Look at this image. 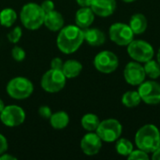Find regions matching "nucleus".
Here are the masks:
<instances>
[{
    "label": "nucleus",
    "mask_w": 160,
    "mask_h": 160,
    "mask_svg": "<svg viewBox=\"0 0 160 160\" xmlns=\"http://www.w3.org/2000/svg\"><path fill=\"white\" fill-rule=\"evenodd\" d=\"M83 41V29L77 25L69 24L59 30L56 38V45L59 51L63 53L70 54L78 51Z\"/></svg>",
    "instance_id": "nucleus-1"
},
{
    "label": "nucleus",
    "mask_w": 160,
    "mask_h": 160,
    "mask_svg": "<svg viewBox=\"0 0 160 160\" xmlns=\"http://www.w3.org/2000/svg\"><path fill=\"white\" fill-rule=\"evenodd\" d=\"M137 147L146 153H153L160 146V132L158 128L148 124L142 127L135 135Z\"/></svg>",
    "instance_id": "nucleus-2"
},
{
    "label": "nucleus",
    "mask_w": 160,
    "mask_h": 160,
    "mask_svg": "<svg viewBox=\"0 0 160 160\" xmlns=\"http://www.w3.org/2000/svg\"><path fill=\"white\" fill-rule=\"evenodd\" d=\"M45 12L40 5L30 2L25 4L20 12V19L22 25L28 30H37L43 25Z\"/></svg>",
    "instance_id": "nucleus-3"
},
{
    "label": "nucleus",
    "mask_w": 160,
    "mask_h": 160,
    "mask_svg": "<svg viewBox=\"0 0 160 160\" xmlns=\"http://www.w3.org/2000/svg\"><path fill=\"white\" fill-rule=\"evenodd\" d=\"M6 91L8 95L14 99H25L29 98L34 92L33 82L22 76L12 78L6 86Z\"/></svg>",
    "instance_id": "nucleus-4"
},
{
    "label": "nucleus",
    "mask_w": 160,
    "mask_h": 160,
    "mask_svg": "<svg viewBox=\"0 0 160 160\" xmlns=\"http://www.w3.org/2000/svg\"><path fill=\"white\" fill-rule=\"evenodd\" d=\"M66 82L67 78L62 70L50 68L42 75L40 85L47 93H57L65 87Z\"/></svg>",
    "instance_id": "nucleus-5"
},
{
    "label": "nucleus",
    "mask_w": 160,
    "mask_h": 160,
    "mask_svg": "<svg viewBox=\"0 0 160 160\" xmlns=\"http://www.w3.org/2000/svg\"><path fill=\"white\" fill-rule=\"evenodd\" d=\"M123 127L121 123L116 119H106L99 123L96 132L102 140L106 142H116L122 135Z\"/></svg>",
    "instance_id": "nucleus-6"
},
{
    "label": "nucleus",
    "mask_w": 160,
    "mask_h": 160,
    "mask_svg": "<svg viewBox=\"0 0 160 160\" xmlns=\"http://www.w3.org/2000/svg\"><path fill=\"white\" fill-rule=\"evenodd\" d=\"M128 53L135 61L145 63L146 61L153 59L155 51L150 43L142 39H133L128 45Z\"/></svg>",
    "instance_id": "nucleus-7"
},
{
    "label": "nucleus",
    "mask_w": 160,
    "mask_h": 160,
    "mask_svg": "<svg viewBox=\"0 0 160 160\" xmlns=\"http://www.w3.org/2000/svg\"><path fill=\"white\" fill-rule=\"evenodd\" d=\"M94 66L98 71L104 74H110L117 69L119 60L114 52L111 51H102L95 56Z\"/></svg>",
    "instance_id": "nucleus-8"
},
{
    "label": "nucleus",
    "mask_w": 160,
    "mask_h": 160,
    "mask_svg": "<svg viewBox=\"0 0 160 160\" xmlns=\"http://www.w3.org/2000/svg\"><path fill=\"white\" fill-rule=\"evenodd\" d=\"M134 35L130 26L123 22L112 23L109 29L111 40L119 46H128L134 39Z\"/></svg>",
    "instance_id": "nucleus-9"
},
{
    "label": "nucleus",
    "mask_w": 160,
    "mask_h": 160,
    "mask_svg": "<svg viewBox=\"0 0 160 160\" xmlns=\"http://www.w3.org/2000/svg\"><path fill=\"white\" fill-rule=\"evenodd\" d=\"M25 112L18 105L5 106L0 113V121L4 126L8 128H16L24 123Z\"/></svg>",
    "instance_id": "nucleus-10"
},
{
    "label": "nucleus",
    "mask_w": 160,
    "mask_h": 160,
    "mask_svg": "<svg viewBox=\"0 0 160 160\" xmlns=\"http://www.w3.org/2000/svg\"><path fill=\"white\" fill-rule=\"evenodd\" d=\"M142 101L149 105H156L160 103V83L158 82L144 81L142 82L138 90Z\"/></svg>",
    "instance_id": "nucleus-11"
},
{
    "label": "nucleus",
    "mask_w": 160,
    "mask_h": 160,
    "mask_svg": "<svg viewBox=\"0 0 160 160\" xmlns=\"http://www.w3.org/2000/svg\"><path fill=\"white\" fill-rule=\"evenodd\" d=\"M145 71L140 62L133 61L127 64L124 69V78L130 85H140L145 81Z\"/></svg>",
    "instance_id": "nucleus-12"
},
{
    "label": "nucleus",
    "mask_w": 160,
    "mask_h": 160,
    "mask_svg": "<svg viewBox=\"0 0 160 160\" xmlns=\"http://www.w3.org/2000/svg\"><path fill=\"white\" fill-rule=\"evenodd\" d=\"M102 147V140L96 131L88 132L81 140V149L86 156L92 157L99 153Z\"/></svg>",
    "instance_id": "nucleus-13"
},
{
    "label": "nucleus",
    "mask_w": 160,
    "mask_h": 160,
    "mask_svg": "<svg viewBox=\"0 0 160 160\" xmlns=\"http://www.w3.org/2000/svg\"><path fill=\"white\" fill-rule=\"evenodd\" d=\"M95 15L99 17H108L113 14L116 9L115 0H93L91 7Z\"/></svg>",
    "instance_id": "nucleus-14"
},
{
    "label": "nucleus",
    "mask_w": 160,
    "mask_h": 160,
    "mask_svg": "<svg viewBox=\"0 0 160 160\" xmlns=\"http://www.w3.org/2000/svg\"><path fill=\"white\" fill-rule=\"evenodd\" d=\"M95 13L90 7H81L75 14V23L82 29H86L94 22Z\"/></svg>",
    "instance_id": "nucleus-15"
},
{
    "label": "nucleus",
    "mask_w": 160,
    "mask_h": 160,
    "mask_svg": "<svg viewBox=\"0 0 160 160\" xmlns=\"http://www.w3.org/2000/svg\"><path fill=\"white\" fill-rule=\"evenodd\" d=\"M43 24L49 30H51L52 32H57L64 27L65 20H64L63 15L60 12L53 9L45 14Z\"/></svg>",
    "instance_id": "nucleus-16"
},
{
    "label": "nucleus",
    "mask_w": 160,
    "mask_h": 160,
    "mask_svg": "<svg viewBox=\"0 0 160 160\" xmlns=\"http://www.w3.org/2000/svg\"><path fill=\"white\" fill-rule=\"evenodd\" d=\"M84 41H86L91 46H100L104 44L106 40V36L103 31L98 28H86L83 30Z\"/></svg>",
    "instance_id": "nucleus-17"
},
{
    "label": "nucleus",
    "mask_w": 160,
    "mask_h": 160,
    "mask_svg": "<svg viewBox=\"0 0 160 160\" xmlns=\"http://www.w3.org/2000/svg\"><path fill=\"white\" fill-rule=\"evenodd\" d=\"M128 25L135 35H141L147 29L148 22L142 13H136L131 16Z\"/></svg>",
    "instance_id": "nucleus-18"
},
{
    "label": "nucleus",
    "mask_w": 160,
    "mask_h": 160,
    "mask_svg": "<svg viewBox=\"0 0 160 160\" xmlns=\"http://www.w3.org/2000/svg\"><path fill=\"white\" fill-rule=\"evenodd\" d=\"M82 70V65L74 59H69L64 62L62 71L67 79H74L78 77Z\"/></svg>",
    "instance_id": "nucleus-19"
},
{
    "label": "nucleus",
    "mask_w": 160,
    "mask_h": 160,
    "mask_svg": "<svg viewBox=\"0 0 160 160\" xmlns=\"http://www.w3.org/2000/svg\"><path fill=\"white\" fill-rule=\"evenodd\" d=\"M50 125L54 129H64L69 124V116L64 111H59L56 112L52 113L50 119Z\"/></svg>",
    "instance_id": "nucleus-20"
},
{
    "label": "nucleus",
    "mask_w": 160,
    "mask_h": 160,
    "mask_svg": "<svg viewBox=\"0 0 160 160\" xmlns=\"http://www.w3.org/2000/svg\"><path fill=\"white\" fill-rule=\"evenodd\" d=\"M100 123L99 118L95 113H86L82 117V127L88 132H94L97 130Z\"/></svg>",
    "instance_id": "nucleus-21"
},
{
    "label": "nucleus",
    "mask_w": 160,
    "mask_h": 160,
    "mask_svg": "<svg viewBox=\"0 0 160 160\" xmlns=\"http://www.w3.org/2000/svg\"><path fill=\"white\" fill-rule=\"evenodd\" d=\"M17 20V13L11 8H6L0 11V24L4 27L12 26Z\"/></svg>",
    "instance_id": "nucleus-22"
},
{
    "label": "nucleus",
    "mask_w": 160,
    "mask_h": 160,
    "mask_svg": "<svg viewBox=\"0 0 160 160\" xmlns=\"http://www.w3.org/2000/svg\"><path fill=\"white\" fill-rule=\"evenodd\" d=\"M142 102L138 91H128L122 97V103L127 108H135Z\"/></svg>",
    "instance_id": "nucleus-23"
},
{
    "label": "nucleus",
    "mask_w": 160,
    "mask_h": 160,
    "mask_svg": "<svg viewBox=\"0 0 160 160\" xmlns=\"http://www.w3.org/2000/svg\"><path fill=\"white\" fill-rule=\"evenodd\" d=\"M146 76H148L152 80H156L160 77V65L158 61L150 59L144 63L143 66Z\"/></svg>",
    "instance_id": "nucleus-24"
},
{
    "label": "nucleus",
    "mask_w": 160,
    "mask_h": 160,
    "mask_svg": "<svg viewBox=\"0 0 160 160\" xmlns=\"http://www.w3.org/2000/svg\"><path fill=\"white\" fill-rule=\"evenodd\" d=\"M115 149L116 152L123 157H128L129 154L134 150L132 142L126 138H119L116 141Z\"/></svg>",
    "instance_id": "nucleus-25"
},
{
    "label": "nucleus",
    "mask_w": 160,
    "mask_h": 160,
    "mask_svg": "<svg viewBox=\"0 0 160 160\" xmlns=\"http://www.w3.org/2000/svg\"><path fill=\"white\" fill-rule=\"evenodd\" d=\"M22 36V30L20 26H16L14 27L13 29H11L8 35H7V38H8V40L10 42V43H13V44H16L20 41L21 38Z\"/></svg>",
    "instance_id": "nucleus-26"
},
{
    "label": "nucleus",
    "mask_w": 160,
    "mask_h": 160,
    "mask_svg": "<svg viewBox=\"0 0 160 160\" xmlns=\"http://www.w3.org/2000/svg\"><path fill=\"white\" fill-rule=\"evenodd\" d=\"M25 51L20 46H14L11 50V56L17 62H22L25 58Z\"/></svg>",
    "instance_id": "nucleus-27"
},
{
    "label": "nucleus",
    "mask_w": 160,
    "mask_h": 160,
    "mask_svg": "<svg viewBox=\"0 0 160 160\" xmlns=\"http://www.w3.org/2000/svg\"><path fill=\"white\" fill-rule=\"evenodd\" d=\"M128 158L129 160H148L149 156H148V153L138 148V150H133L129 154Z\"/></svg>",
    "instance_id": "nucleus-28"
},
{
    "label": "nucleus",
    "mask_w": 160,
    "mask_h": 160,
    "mask_svg": "<svg viewBox=\"0 0 160 160\" xmlns=\"http://www.w3.org/2000/svg\"><path fill=\"white\" fill-rule=\"evenodd\" d=\"M52 110L49 106L47 105H42L39 107L38 109V114L40 115V117H42L43 119H50L51 115H52Z\"/></svg>",
    "instance_id": "nucleus-29"
},
{
    "label": "nucleus",
    "mask_w": 160,
    "mask_h": 160,
    "mask_svg": "<svg viewBox=\"0 0 160 160\" xmlns=\"http://www.w3.org/2000/svg\"><path fill=\"white\" fill-rule=\"evenodd\" d=\"M40 7H41V8L43 9V11L46 14V13H48V12H50V11L54 9V3L52 0H44L41 3Z\"/></svg>",
    "instance_id": "nucleus-30"
},
{
    "label": "nucleus",
    "mask_w": 160,
    "mask_h": 160,
    "mask_svg": "<svg viewBox=\"0 0 160 160\" xmlns=\"http://www.w3.org/2000/svg\"><path fill=\"white\" fill-rule=\"evenodd\" d=\"M50 65H51V68L62 70L64 62H63V60H62L60 57H54V58L51 61V64H50Z\"/></svg>",
    "instance_id": "nucleus-31"
},
{
    "label": "nucleus",
    "mask_w": 160,
    "mask_h": 160,
    "mask_svg": "<svg viewBox=\"0 0 160 160\" xmlns=\"http://www.w3.org/2000/svg\"><path fill=\"white\" fill-rule=\"evenodd\" d=\"M8 148V143L6 139V137L0 133V155L6 153Z\"/></svg>",
    "instance_id": "nucleus-32"
},
{
    "label": "nucleus",
    "mask_w": 160,
    "mask_h": 160,
    "mask_svg": "<svg viewBox=\"0 0 160 160\" xmlns=\"http://www.w3.org/2000/svg\"><path fill=\"white\" fill-rule=\"evenodd\" d=\"M80 7H91L93 0H76Z\"/></svg>",
    "instance_id": "nucleus-33"
},
{
    "label": "nucleus",
    "mask_w": 160,
    "mask_h": 160,
    "mask_svg": "<svg viewBox=\"0 0 160 160\" xmlns=\"http://www.w3.org/2000/svg\"><path fill=\"white\" fill-rule=\"evenodd\" d=\"M0 159L1 160H16L17 159V158H16V157H14V156H11V155L8 154V153L6 152V153H4V154L0 155Z\"/></svg>",
    "instance_id": "nucleus-34"
},
{
    "label": "nucleus",
    "mask_w": 160,
    "mask_h": 160,
    "mask_svg": "<svg viewBox=\"0 0 160 160\" xmlns=\"http://www.w3.org/2000/svg\"><path fill=\"white\" fill-rule=\"evenodd\" d=\"M152 159L153 160H160V146L153 152V156H152Z\"/></svg>",
    "instance_id": "nucleus-35"
},
{
    "label": "nucleus",
    "mask_w": 160,
    "mask_h": 160,
    "mask_svg": "<svg viewBox=\"0 0 160 160\" xmlns=\"http://www.w3.org/2000/svg\"><path fill=\"white\" fill-rule=\"evenodd\" d=\"M5 108V104H4V102H3V100L0 98V113H1V112L3 111V109Z\"/></svg>",
    "instance_id": "nucleus-36"
},
{
    "label": "nucleus",
    "mask_w": 160,
    "mask_h": 160,
    "mask_svg": "<svg viewBox=\"0 0 160 160\" xmlns=\"http://www.w3.org/2000/svg\"><path fill=\"white\" fill-rule=\"evenodd\" d=\"M158 64L160 65V48L159 50H158Z\"/></svg>",
    "instance_id": "nucleus-37"
},
{
    "label": "nucleus",
    "mask_w": 160,
    "mask_h": 160,
    "mask_svg": "<svg viewBox=\"0 0 160 160\" xmlns=\"http://www.w3.org/2000/svg\"><path fill=\"white\" fill-rule=\"evenodd\" d=\"M123 2H126V3H131V2H134L136 0H122Z\"/></svg>",
    "instance_id": "nucleus-38"
}]
</instances>
